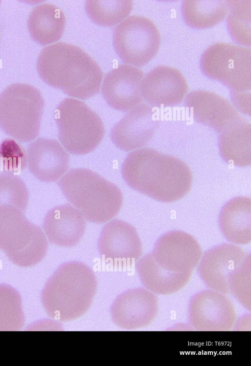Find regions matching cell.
Segmentation results:
<instances>
[{"mask_svg": "<svg viewBox=\"0 0 251 366\" xmlns=\"http://www.w3.org/2000/svg\"><path fill=\"white\" fill-rule=\"evenodd\" d=\"M43 227L50 243L72 247L84 235L86 222L78 210L66 204L50 209L44 218Z\"/></svg>", "mask_w": 251, "mask_h": 366, "instance_id": "obj_20", "label": "cell"}, {"mask_svg": "<svg viewBox=\"0 0 251 366\" xmlns=\"http://www.w3.org/2000/svg\"><path fill=\"white\" fill-rule=\"evenodd\" d=\"M92 270L76 261L61 265L46 283L41 301L52 318L62 322L76 319L90 307L97 290Z\"/></svg>", "mask_w": 251, "mask_h": 366, "instance_id": "obj_3", "label": "cell"}, {"mask_svg": "<svg viewBox=\"0 0 251 366\" xmlns=\"http://www.w3.org/2000/svg\"><path fill=\"white\" fill-rule=\"evenodd\" d=\"M121 173L131 188L163 202L182 198L192 183V172L184 162L149 148L129 153L122 165Z\"/></svg>", "mask_w": 251, "mask_h": 366, "instance_id": "obj_1", "label": "cell"}, {"mask_svg": "<svg viewBox=\"0 0 251 366\" xmlns=\"http://www.w3.org/2000/svg\"><path fill=\"white\" fill-rule=\"evenodd\" d=\"M162 269L174 274H190L202 255L200 245L191 234L172 230L160 236L149 253Z\"/></svg>", "mask_w": 251, "mask_h": 366, "instance_id": "obj_10", "label": "cell"}, {"mask_svg": "<svg viewBox=\"0 0 251 366\" xmlns=\"http://www.w3.org/2000/svg\"><path fill=\"white\" fill-rule=\"evenodd\" d=\"M157 111L144 102L129 111L112 128L110 138L119 148L129 151L147 145L156 133Z\"/></svg>", "mask_w": 251, "mask_h": 366, "instance_id": "obj_14", "label": "cell"}, {"mask_svg": "<svg viewBox=\"0 0 251 366\" xmlns=\"http://www.w3.org/2000/svg\"><path fill=\"white\" fill-rule=\"evenodd\" d=\"M200 68L208 78L218 81L230 91L248 92L251 88V50L250 47L215 43L202 53Z\"/></svg>", "mask_w": 251, "mask_h": 366, "instance_id": "obj_8", "label": "cell"}, {"mask_svg": "<svg viewBox=\"0 0 251 366\" xmlns=\"http://www.w3.org/2000/svg\"><path fill=\"white\" fill-rule=\"evenodd\" d=\"M48 242L42 229L23 211L9 204L0 206V250L21 267L33 266L46 255Z\"/></svg>", "mask_w": 251, "mask_h": 366, "instance_id": "obj_6", "label": "cell"}, {"mask_svg": "<svg viewBox=\"0 0 251 366\" xmlns=\"http://www.w3.org/2000/svg\"><path fill=\"white\" fill-rule=\"evenodd\" d=\"M182 17L189 27L197 29L211 28L226 16L227 0H184L181 6Z\"/></svg>", "mask_w": 251, "mask_h": 366, "instance_id": "obj_25", "label": "cell"}, {"mask_svg": "<svg viewBox=\"0 0 251 366\" xmlns=\"http://www.w3.org/2000/svg\"><path fill=\"white\" fill-rule=\"evenodd\" d=\"M57 184L67 200L91 223L110 220L123 204V195L119 187L89 169H72Z\"/></svg>", "mask_w": 251, "mask_h": 366, "instance_id": "obj_4", "label": "cell"}, {"mask_svg": "<svg viewBox=\"0 0 251 366\" xmlns=\"http://www.w3.org/2000/svg\"><path fill=\"white\" fill-rule=\"evenodd\" d=\"M0 160L2 161L6 171L24 169L27 165L26 154L17 142L7 139L0 145Z\"/></svg>", "mask_w": 251, "mask_h": 366, "instance_id": "obj_31", "label": "cell"}, {"mask_svg": "<svg viewBox=\"0 0 251 366\" xmlns=\"http://www.w3.org/2000/svg\"><path fill=\"white\" fill-rule=\"evenodd\" d=\"M251 263L243 267L229 283L230 294L246 309L251 310Z\"/></svg>", "mask_w": 251, "mask_h": 366, "instance_id": "obj_30", "label": "cell"}, {"mask_svg": "<svg viewBox=\"0 0 251 366\" xmlns=\"http://www.w3.org/2000/svg\"><path fill=\"white\" fill-rule=\"evenodd\" d=\"M229 10L226 17L227 31L236 43L251 46V0H227Z\"/></svg>", "mask_w": 251, "mask_h": 366, "instance_id": "obj_27", "label": "cell"}, {"mask_svg": "<svg viewBox=\"0 0 251 366\" xmlns=\"http://www.w3.org/2000/svg\"><path fill=\"white\" fill-rule=\"evenodd\" d=\"M136 268L144 286L154 294L169 295L183 288L190 281L192 275L174 274L160 268L149 253L137 263Z\"/></svg>", "mask_w": 251, "mask_h": 366, "instance_id": "obj_24", "label": "cell"}, {"mask_svg": "<svg viewBox=\"0 0 251 366\" xmlns=\"http://www.w3.org/2000/svg\"><path fill=\"white\" fill-rule=\"evenodd\" d=\"M158 308L155 294L139 287L118 295L111 306V314L113 322L119 327L135 330L150 325L155 318Z\"/></svg>", "mask_w": 251, "mask_h": 366, "instance_id": "obj_16", "label": "cell"}, {"mask_svg": "<svg viewBox=\"0 0 251 366\" xmlns=\"http://www.w3.org/2000/svg\"><path fill=\"white\" fill-rule=\"evenodd\" d=\"M66 18L57 6L48 3L40 4L31 11L27 26L32 39L42 45L60 39L65 28Z\"/></svg>", "mask_w": 251, "mask_h": 366, "instance_id": "obj_23", "label": "cell"}, {"mask_svg": "<svg viewBox=\"0 0 251 366\" xmlns=\"http://www.w3.org/2000/svg\"><path fill=\"white\" fill-rule=\"evenodd\" d=\"M28 197L26 186L19 176L8 171L0 173V206L11 205L24 212Z\"/></svg>", "mask_w": 251, "mask_h": 366, "instance_id": "obj_29", "label": "cell"}, {"mask_svg": "<svg viewBox=\"0 0 251 366\" xmlns=\"http://www.w3.org/2000/svg\"><path fill=\"white\" fill-rule=\"evenodd\" d=\"M144 73L138 68L121 64L105 76L102 84V96L111 108L129 111L143 102L140 86Z\"/></svg>", "mask_w": 251, "mask_h": 366, "instance_id": "obj_17", "label": "cell"}, {"mask_svg": "<svg viewBox=\"0 0 251 366\" xmlns=\"http://www.w3.org/2000/svg\"></svg>", "mask_w": 251, "mask_h": 366, "instance_id": "obj_33", "label": "cell"}, {"mask_svg": "<svg viewBox=\"0 0 251 366\" xmlns=\"http://www.w3.org/2000/svg\"><path fill=\"white\" fill-rule=\"evenodd\" d=\"M54 118L59 141L71 154L90 153L104 137L101 118L81 101L72 98L63 100L55 110Z\"/></svg>", "mask_w": 251, "mask_h": 366, "instance_id": "obj_7", "label": "cell"}, {"mask_svg": "<svg viewBox=\"0 0 251 366\" xmlns=\"http://www.w3.org/2000/svg\"><path fill=\"white\" fill-rule=\"evenodd\" d=\"M98 247L105 262L118 270L130 268L142 254V243L135 228L119 219L103 226Z\"/></svg>", "mask_w": 251, "mask_h": 366, "instance_id": "obj_12", "label": "cell"}, {"mask_svg": "<svg viewBox=\"0 0 251 366\" xmlns=\"http://www.w3.org/2000/svg\"><path fill=\"white\" fill-rule=\"evenodd\" d=\"M141 95L150 106L173 107L179 104L188 91V84L181 72L166 65H158L144 76Z\"/></svg>", "mask_w": 251, "mask_h": 366, "instance_id": "obj_15", "label": "cell"}, {"mask_svg": "<svg viewBox=\"0 0 251 366\" xmlns=\"http://www.w3.org/2000/svg\"><path fill=\"white\" fill-rule=\"evenodd\" d=\"M29 171L38 180L53 182L59 179L69 167V155L57 141L39 138L31 142L26 152Z\"/></svg>", "mask_w": 251, "mask_h": 366, "instance_id": "obj_19", "label": "cell"}, {"mask_svg": "<svg viewBox=\"0 0 251 366\" xmlns=\"http://www.w3.org/2000/svg\"><path fill=\"white\" fill-rule=\"evenodd\" d=\"M219 226L224 237L238 245L251 241V199L246 197H234L222 208Z\"/></svg>", "mask_w": 251, "mask_h": 366, "instance_id": "obj_21", "label": "cell"}, {"mask_svg": "<svg viewBox=\"0 0 251 366\" xmlns=\"http://www.w3.org/2000/svg\"><path fill=\"white\" fill-rule=\"evenodd\" d=\"M36 66L43 81L68 96L84 100L100 91L103 72L77 46L62 42L48 46L39 54Z\"/></svg>", "mask_w": 251, "mask_h": 366, "instance_id": "obj_2", "label": "cell"}, {"mask_svg": "<svg viewBox=\"0 0 251 366\" xmlns=\"http://www.w3.org/2000/svg\"><path fill=\"white\" fill-rule=\"evenodd\" d=\"M250 261V253L238 246L224 243L213 247L204 253L198 271L209 289L229 294L230 281Z\"/></svg>", "mask_w": 251, "mask_h": 366, "instance_id": "obj_11", "label": "cell"}, {"mask_svg": "<svg viewBox=\"0 0 251 366\" xmlns=\"http://www.w3.org/2000/svg\"><path fill=\"white\" fill-rule=\"evenodd\" d=\"M131 0H88L85 4L86 13L94 23L111 27L123 21L133 8Z\"/></svg>", "mask_w": 251, "mask_h": 366, "instance_id": "obj_26", "label": "cell"}, {"mask_svg": "<svg viewBox=\"0 0 251 366\" xmlns=\"http://www.w3.org/2000/svg\"><path fill=\"white\" fill-rule=\"evenodd\" d=\"M189 320L194 329L201 331H227L235 322L233 304L226 294L208 289L195 294L190 300Z\"/></svg>", "mask_w": 251, "mask_h": 366, "instance_id": "obj_13", "label": "cell"}, {"mask_svg": "<svg viewBox=\"0 0 251 366\" xmlns=\"http://www.w3.org/2000/svg\"><path fill=\"white\" fill-rule=\"evenodd\" d=\"M113 41L117 55L124 62L141 67L157 54L160 35L151 20L134 15L126 18L114 28Z\"/></svg>", "mask_w": 251, "mask_h": 366, "instance_id": "obj_9", "label": "cell"}, {"mask_svg": "<svg viewBox=\"0 0 251 366\" xmlns=\"http://www.w3.org/2000/svg\"><path fill=\"white\" fill-rule=\"evenodd\" d=\"M184 105L196 121L220 133L242 117L227 100L210 91L190 92Z\"/></svg>", "mask_w": 251, "mask_h": 366, "instance_id": "obj_18", "label": "cell"}, {"mask_svg": "<svg viewBox=\"0 0 251 366\" xmlns=\"http://www.w3.org/2000/svg\"><path fill=\"white\" fill-rule=\"evenodd\" d=\"M25 323L22 300L19 292L12 286L0 284V331H16Z\"/></svg>", "mask_w": 251, "mask_h": 366, "instance_id": "obj_28", "label": "cell"}, {"mask_svg": "<svg viewBox=\"0 0 251 366\" xmlns=\"http://www.w3.org/2000/svg\"><path fill=\"white\" fill-rule=\"evenodd\" d=\"M220 155L227 163L239 167L251 164V126L242 116L221 133Z\"/></svg>", "mask_w": 251, "mask_h": 366, "instance_id": "obj_22", "label": "cell"}, {"mask_svg": "<svg viewBox=\"0 0 251 366\" xmlns=\"http://www.w3.org/2000/svg\"><path fill=\"white\" fill-rule=\"evenodd\" d=\"M44 105L35 87L23 83L9 85L0 94V128L22 142L34 140L39 133Z\"/></svg>", "mask_w": 251, "mask_h": 366, "instance_id": "obj_5", "label": "cell"}, {"mask_svg": "<svg viewBox=\"0 0 251 366\" xmlns=\"http://www.w3.org/2000/svg\"><path fill=\"white\" fill-rule=\"evenodd\" d=\"M231 99L236 107L242 113L251 114V93L230 91Z\"/></svg>", "mask_w": 251, "mask_h": 366, "instance_id": "obj_32", "label": "cell"}]
</instances>
